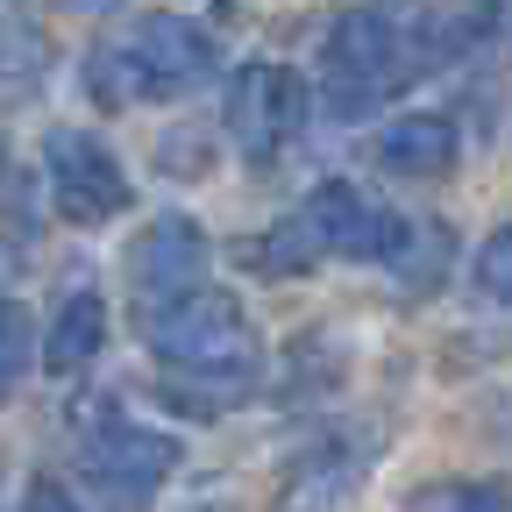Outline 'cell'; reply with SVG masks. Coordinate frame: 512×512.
<instances>
[{"label": "cell", "mask_w": 512, "mask_h": 512, "mask_svg": "<svg viewBox=\"0 0 512 512\" xmlns=\"http://www.w3.org/2000/svg\"><path fill=\"white\" fill-rule=\"evenodd\" d=\"M498 36L512 43V0H498Z\"/></svg>", "instance_id": "cell-17"}, {"label": "cell", "mask_w": 512, "mask_h": 512, "mask_svg": "<svg viewBox=\"0 0 512 512\" xmlns=\"http://www.w3.org/2000/svg\"><path fill=\"white\" fill-rule=\"evenodd\" d=\"M150 356L178 377L171 392H185V384H214V399L235 406L249 399V377H256V328H249V313L228 299V292H200V299H185L171 313H157L150 328H143Z\"/></svg>", "instance_id": "cell-3"}, {"label": "cell", "mask_w": 512, "mask_h": 512, "mask_svg": "<svg viewBox=\"0 0 512 512\" xmlns=\"http://www.w3.org/2000/svg\"><path fill=\"white\" fill-rule=\"evenodd\" d=\"M43 29H36V15L29 8H15V0H0V86H22V79H36L43 72Z\"/></svg>", "instance_id": "cell-13"}, {"label": "cell", "mask_w": 512, "mask_h": 512, "mask_svg": "<svg viewBox=\"0 0 512 512\" xmlns=\"http://www.w3.org/2000/svg\"><path fill=\"white\" fill-rule=\"evenodd\" d=\"M185 463V448L164 427H143L128 413H100L79 427V477L114 505V512H143Z\"/></svg>", "instance_id": "cell-4"}, {"label": "cell", "mask_w": 512, "mask_h": 512, "mask_svg": "<svg viewBox=\"0 0 512 512\" xmlns=\"http://www.w3.org/2000/svg\"><path fill=\"white\" fill-rule=\"evenodd\" d=\"M363 470H370V448L363 441H320L313 456L292 470V505L299 512H342L349 491L363 484Z\"/></svg>", "instance_id": "cell-11"}, {"label": "cell", "mask_w": 512, "mask_h": 512, "mask_svg": "<svg viewBox=\"0 0 512 512\" xmlns=\"http://www.w3.org/2000/svg\"><path fill=\"white\" fill-rule=\"evenodd\" d=\"M43 178H50V207L72 228H100V221L136 207V178L121 171V157L93 128H50L43 136Z\"/></svg>", "instance_id": "cell-5"}, {"label": "cell", "mask_w": 512, "mask_h": 512, "mask_svg": "<svg viewBox=\"0 0 512 512\" xmlns=\"http://www.w3.org/2000/svg\"><path fill=\"white\" fill-rule=\"evenodd\" d=\"M221 72V36L192 15H143L128 36L100 43L86 57V93L100 107H143V100H178L200 93Z\"/></svg>", "instance_id": "cell-2"}, {"label": "cell", "mask_w": 512, "mask_h": 512, "mask_svg": "<svg viewBox=\"0 0 512 512\" xmlns=\"http://www.w3.org/2000/svg\"><path fill=\"white\" fill-rule=\"evenodd\" d=\"M72 8H114V0H72Z\"/></svg>", "instance_id": "cell-18"}, {"label": "cell", "mask_w": 512, "mask_h": 512, "mask_svg": "<svg viewBox=\"0 0 512 512\" xmlns=\"http://www.w3.org/2000/svg\"><path fill=\"white\" fill-rule=\"evenodd\" d=\"M448 57L441 22L420 0H363L328 22L320 43V107L335 121H363L384 100H399L406 86H420L434 64Z\"/></svg>", "instance_id": "cell-1"}, {"label": "cell", "mask_w": 512, "mask_h": 512, "mask_svg": "<svg viewBox=\"0 0 512 512\" xmlns=\"http://www.w3.org/2000/svg\"><path fill=\"white\" fill-rule=\"evenodd\" d=\"M22 370H29V313L0 292V399L22 384Z\"/></svg>", "instance_id": "cell-14"}, {"label": "cell", "mask_w": 512, "mask_h": 512, "mask_svg": "<svg viewBox=\"0 0 512 512\" xmlns=\"http://www.w3.org/2000/svg\"><path fill=\"white\" fill-rule=\"evenodd\" d=\"M22 512H86L72 491H64L57 477H29V491H22Z\"/></svg>", "instance_id": "cell-16"}, {"label": "cell", "mask_w": 512, "mask_h": 512, "mask_svg": "<svg viewBox=\"0 0 512 512\" xmlns=\"http://www.w3.org/2000/svg\"><path fill=\"white\" fill-rule=\"evenodd\" d=\"M292 221H299L313 256H363V264H392V256L406 249V228H413L392 207H377L370 192L349 185V178H320L299 200Z\"/></svg>", "instance_id": "cell-7"}, {"label": "cell", "mask_w": 512, "mask_h": 512, "mask_svg": "<svg viewBox=\"0 0 512 512\" xmlns=\"http://www.w3.org/2000/svg\"><path fill=\"white\" fill-rule=\"evenodd\" d=\"M207 271H214V242L192 214H157L136 242H128V292H136V313L143 328L157 313L185 306L207 292Z\"/></svg>", "instance_id": "cell-6"}, {"label": "cell", "mask_w": 512, "mask_h": 512, "mask_svg": "<svg viewBox=\"0 0 512 512\" xmlns=\"http://www.w3.org/2000/svg\"><path fill=\"white\" fill-rule=\"evenodd\" d=\"M470 278H477V292L491 299V306H512V221L477 249V264H470Z\"/></svg>", "instance_id": "cell-15"}, {"label": "cell", "mask_w": 512, "mask_h": 512, "mask_svg": "<svg viewBox=\"0 0 512 512\" xmlns=\"http://www.w3.org/2000/svg\"><path fill=\"white\" fill-rule=\"evenodd\" d=\"M406 512H512V491L498 477H427Z\"/></svg>", "instance_id": "cell-12"}, {"label": "cell", "mask_w": 512, "mask_h": 512, "mask_svg": "<svg viewBox=\"0 0 512 512\" xmlns=\"http://www.w3.org/2000/svg\"><path fill=\"white\" fill-rule=\"evenodd\" d=\"M456 150H463V136L448 114H399L377 128V171H392V178H441L456 164Z\"/></svg>", "instance_id": "cell-9"}, {"label": "cell", "mask_w": 512, "mask_h": 512, "mask_svg": "<svg viewBox=\"0 0 512 512\" xmlns=\"http://www.w3.org/2000/svg\"><path fill=\"white\" fill-rule=\"evenodd\" d=\"M100 349H107V299L86 292V285L64 292L57 313H50V328H43V370H50V377H72V370H86Z\"/></svg>", "instance_id": "cell-10"}, {"label": "cell", "mask_w": 512, "mask_h": 512, "mask_svg": "<svg viewBox=\"0 0 512 512\" xmlns=\"http://www.w3.org/2000/svg\"><path fill=\"white\" fill-rule=\"evenodd\" d=\"M228 143L249 157V164H271L306 121V79L292 72V64H242V72L228 79Z\"/></svg>", "instance_id": "cell-8"}]
</instances>
